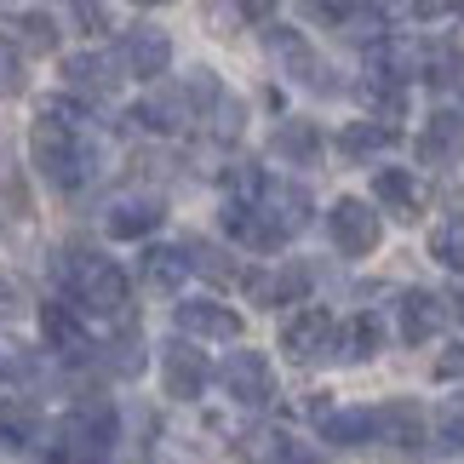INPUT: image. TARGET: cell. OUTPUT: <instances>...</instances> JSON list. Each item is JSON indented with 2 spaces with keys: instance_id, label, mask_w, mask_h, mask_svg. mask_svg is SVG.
Listing matches in <instances>:
<instances>
[{
  "instance_id": "obj_4",
  "label": "cell",
  "mask_w": 464,
  "mask_h": 464,
  "mask_svg": "<svg viewBox=\"0 0 464 464\" xmlns=\"http://www.w3.org/2000/svg\"><path fill=\"white\" fill-rule=\"evenodd\" d=\"M327 229H333V246H338L344 258H367L372 246H379V236H384L379 212H372L367 201H355V195H344V201H333V212H327Z\"/></svg>"
},
{
  "instance_id": "obj_33",
  "label": "cell",
  "mask_w": 464,
  "mask_h": 464,
  "mask_svg": "<svg viewBox=\"0 0 464 464\" xmlns=\"http://www.w3.org/2000/svg\"><path fill=\"white\" fill-rule=\"evenodd\" d=\"M75 24H86V34H103V29H110V6H86V0H81Z\"/></svg>"
},
{
  "instance_id": "obj_27",
  "label": "cell",
  "mask_w": 464,
  "mask_h": 464,
  "mask_svg": "<svg viewBox=\"0 0 464 464\" xmlns=\"http://www.w3.org/2000/svg\"><path fill=\"white\" fill-rule=\"evenodd\" d=\"M34 372V350L24 338H0V384H24Z\"/></svg>"
},
{
  "instance_id": "obj_34",
  "label": "cell",
  "mask_w": 464,
  "mask_h": 464,
  "mask_svg": "<svg viewBox=\"0 0 464 464\" xmlns=\"http://www.w3.org/2000/svg\"><path fill=\"white\" fill-rule=\"evenodd\" d=\"M110 362H115V372H127V379H132V372L144 367V355H138V338H127V344H115V355H110Z\"/></svg>"
},
{
  "instance_id": "obj_32",
  "label": "cell",
  "mask_w": 464,
  "mask_h": 464,
  "mask_svg": "<svg viewBox=\"0 0 464 464\" xmlns=\"http://www.w3.org/2000/svg\"><path fill=\"white\" fill-rule=\"evenodd\" d=\"M24 304H29V298H24V281H17L12 270H0V321H12Z\"/></svg>"
},
{
  "instance_id": "obj_21",
  "label": "cell",
  "mask_w": 464,
  "mask_h": 464,
  "mask_svg": "<svg viewBox=\"0 0 464 464\" xmlns=\"http://www.w3.org/2000/svg\"><path fill=\"white\" fill-rule=\"evenodd\" d=\"M270 150L281 160H293V167H315V160H321V138H315L310 121H281L276 138H270Z\"/></svg>"
},
{
  "instance_id": "obj_17",
  "label": "cell",
  "mask_w": 464,
  "mask_h": 464,
  "mask_svg": "<svg viewBox=\"0 0 464 464\" xmlns=\"http://www.w3.org/2000/svg\"><path fill=\"white\" fill-rule=\"evenodd\" d=\"M246 464H321V453L293 441L287 430H258L246 436Z\"/></svg>"
},
{
  "instance_id": "obj_26",
  "label": "cell",
  "mask_w": 464,
  "mask_h": 464,
  "mask_svg": "<svg viewBox=\"0 0 464 464\" xmlns=\"http://www.w3.org/2000/svg\"><path fill=\"white\" fill-rule=\"evenodd\" d=\"M253 293L258 298H270V304H293V298H304L310 293V270L304 264H287L276 281H253Z\"/></svg>"
},
{
  "instance_id": "obj_16",
  "label": "cell",
  "mask_w": 464,
  "mask_h": 464,
  "mask_svg": "<svg viewBox=\"0 0 464 464\" xmlns=\"http://www.w3.org/2000/svg\"><path fill=\"white\" fill-rule=\"evenodd\" d=\"M372 195L396 212V218H419L424 212V189H419V178L413 172H401V167H384V172H372Z\"/></svg>"
},
{
  "instance_id": "obj_29",
  "label": "cell",
  "mask_w": 464,
  "mask_h": 464,
  "mask_svg": "<svg viewBox=\"0 0 464 464\" xmlns=\"http://www.w3.org/2000/svg\"><path fill=\"white\" fill-rule=\"evenodd\" d=\"M17 34H24L29 52H52V46H58V29H52L46 12H17Z\"/></svg>"
},
{
  "instance_id": "obj_12",
  "label": "cell",
  "mask_w": 464,
  "mask_h": 464,
  "mask_svg": "<svg viewBox=\"0 0 464 464\" xmlns=\"http://www.w3.org/2000/svg\"><path fill=\"white\" fill-rule=\"evenodd\" d=\"M315 424L327 441H344V448H362V441L379 436V407H333L315 396Z\"/></svg>"
},
{
  "instance_id": "obj_28",
  "label": "cell",
  "mask_w": 464,
  "mask_h": 464,
  "mask_svg": "<svg viewBox=\"0 0 464 464\" xmlns=\"http://www.w3.org/2000/svg\"><path fill=\"white\" fill-rule=\"evenodd\" d=\"M138 121H144L150 132H178L184 127V103L178 98H144L138 103Z\"/></svg>"
},
{
  "instance_id": "obj_14",
  "label": "cell",
  "mask_w": 464,
  "mask_h": 464,
  "mask_svg": "<svg viewBox=\"0 0 464 464\" xmlns=\"http://www.w3.org/2000/svg\"><path fill=\"white\" fill-rule=\"evenodd\" d=\"M115 58H103V52H75V58L63 63V81H69V92H81V98H110L121 75H115Z\"/></svg>"
},
{
  "instance_id": "obj_7",
  "label": "cell",
  "mask_w": 464,
  "mask_h": 464,
  "mask_svg": "<svg viewBox=\"0 0 464 464\" xmlns=\"http://www.w3.org/2000/svg\"><path fill=\"white\" fill-rule=\"evenodd\" d=\"M218 379H224V390H229L241 407H270V401H276V367L264 362L258 350H236V355L218 367Z\"/></svg>"
},
{
  "instance_id": "obj_20",
  "label": "cell",
  "mask_w": 464,
  "mask_h": 464,
  "mask_svg": "<svg viewBox=\"0 0 464 464\" xmlns=\"http://www.w3.org/2000/svg\"><path fill=\"white\" fill-rule=\"evenodd\" d=\"M419 155L430 160H441V167H448V160H459L464 155V115H436L430 127H424V138H419Z\"/></svg>"
},
{
  "instance_id": "obj_24",
  "label": "cell",
  "mask_w": 464,
  "mask_h": 464,
  "mask_svg": "<svg viewBox=\"0 0 464 464\" xmlns=\"http://www.w3.org/2000/svg\"><path fill=\"white\" fill-rule=\"evenodd\" d=\"M338 144H344V155H379V150L396 144V127L390 121H350Z\"/></svg>"
},
{
  "instance_id": "obj_2",
  "label": "cell",
  "mask_w": 464,
  "mask_h": 464,
  "mask_svg": "<svg viewBox=\"0 0 464 464\" xmlns=\"http://www.w3.org/2000/svg\"><path fill=\"white\" fill-rule=\"evenodd\" d=\"M63 281H69V298L86 310V315H103V321H121L127 315V276L121 264L98 258V253H63Z\"/></svg>"
},
{
  "instance_id": "obj_19",
  "label": "cell",
  "mask_w": 464,
  "mask_h": 464,
  "mask_svg": "<svg viewBox=\"0 0 464 464\" xmlns=\"http://www.w3.org/2000/svg\"><path fill=\"white\" fill-rule=\"evenodd\" d=\"M41 333H46V344L58 355H86V350H92V344H86V327L75 321L69 304H46L41 310Z\"/></svg>"
},
{
  "instance_id": "obj_9",
  "label": "cell",
  "mask_w": 464,
  "mask_h": 464,
  "mask_svg": "<svg viewBox=\"0 0 464 464\" xmlns=\"http://www.w3.org/2000/svg\"><path fill=\"white\" fill-rule=\"evenodd\" d=\"M441 321H448V298H436L430 287H407L396 298V333L407 344H430L441 333Z\"/></svg>"
},
{
  "instance_id": "obj_22",
  "label": "cell",
  "mask_w": 464,
  "mask_h": 464,
  "mask_svg": "<svg viewBox=\"0 0 464 464\" xmlns=\"http://www.w3.org/2000/svg\"><path fill=\"white\" fill-rule=\"evenodd\" d=\"M184 276H189V253L184 246H150L144 253V281L150 287H184Z\"/></svg>"
},
{
  "instance_id": "obj_1",
  "label": "cell",
  "mask_w": 464,
  "mask_h": 464,
  "mask_svg": "<svg viewBox=\"0 0 464 464\" xmlns=\"http://www.w3.org/2000/svg\"><path fill=\"white\" fill-rule=\"evenodd\" d=\"M29 155H34V167H41L46 184L63 189V195L92 184V172H98V150H92V138L81 127V110L69 98L41 103V121H34V132H29Z\"/></svg>"
},
{
  "instance_id": "obj_23",
  "label": "cell",
  "mask_w": 464,
  "mask_h": 464,
  "mask_svg": "<svg viewBox=\"0 0 464 464\" xmlns=\"http://www.w3.org/2000/svg\"><path fill=\"white\" fill-rule=\"evenodd\" d=\"M34 436H41L34 401H0V448H29Z\"/></svg>"
},
{
  "instance_id": "obj_30",
  "label": "cell",
  "mask_w": 464,
  "mask_h": 464,
  "mask_svg": "<svg viewBox=\"0 0 464 464\" xmlns=\"http://www.w3.org/2000/svg\"><path fill=\"white\" fill-rule=\"evenodd\" d=\"M29 86V75H24V52H17L6 34H0V98H17Z\"/></svg>"
},
{
  "instance_id": "obj_8",
  "label": "cell",
  "mask_w": 464,
  "mask_h": 464,
  "mask_svg": "<svg viewBox=\"0 0 464 464\" xmlns=\"http://www.w3.org/2000/svg\"><path fill=\"white\" fill-rule=\"evenodd\" d=\"M207 379H212V367L189 338H172V344L160 350V390H167L172 401H195L207 390Z\"/></svg>"
},
{
  "instance_id": "obj_18",
  "label": "cell",
  "mask_w": 464,
  "mask_h": 464,
  "mask_svg": "<svg viewBox=\"0 0 464 464\" xmlns=\"http://www.w3.org/2000/svg\"><path fill=\"white\" fill-rule=\"evenodd\" d=\"M384 350V315H355L344 333H338V344H333V355L338 362H372V355Z\"/></svg>"
},
{
  "instance_id": "obj_15",
  "label": "cell",
  "mask_w": 464,
  "mask_h": 464,
  "mask_svg": "<svg viewBox=\"0 0 464 464\" xmlns=\"http://www.w3.org/2000/svg\"><path fill=\"white\" fill-rule=\"evenodd\" d=\"M167 63H172V41H167V29H132L127 34V69L138 81H160L167 75Z\"/></svg>"
},
{
  "instance_id": "obj_13",
  "label": "cell",
  "mask_w": 464,
  "mask_h": 464,
  "mask_svg": "<svg viewBox=\"0 0 464 464\" xmlns=\"http://www.w3.org/2000/svg\"><path fill=\"white\" fill-rule=\"evenodd\" d=\"M160 218H167V207H160L155 195H121V201L103 212V229H110L115 241H138V236H150Z\"/></svg>"
},
{
  "instance_id": "obj_31",
  "label": "cell",
  "mask_w": 464,
  "mask_h": 464,
  "mask_svg": "<svg viewBox=\"0 0 464 464\" xmlns=\"http://www.w3.org/2000/svg\"><path fill=\"white\" fill-rule=\"evenodd\" d=\"M436 436H441V448H464V396H448V401H441Z\"/></svg>"
},
{
  "instance_id": "obj_25",
  "label": "cell",
  "mask_w": 464,
  "mask_h": 464,
  "mask_svg": "<svg viewBox=\"0 0 464 464\" xmlns=\"http://www.w3.org/2000/svg\"><path fill=\"white\" fill-rule=\"evenodd\" d=\"M430 253H436V264H448V270H459V276H464V212H448V218L436 224Z\"/></svg>"
},
{
  "instance_id": "obj_3",
  "label": "cell",
  "mask_w": 464,
  "mask_h": 464,
  "mask_svg": "<svg viewBox=\"0 0 464 464\" xmlns=\"http://www.w3.org/2000/svg\"><path fill=\"white\" fill-rule=\"evenodd\" d=\"M258 212V224L270 229V241L281 246L287 236H298V229H304V218H310V195L298 189V184H270V178H264V189H258V201H246Z\"/></svg>"
},
{
  "instance_id": "obj_10",
  "label": "cell",
  "mask_w": 464,
  "mask_h": 464,
  "mask_svg": "<svg viewBox=\"0 0 464 464\" xmlns=\"http://www.w3.org/2000/svg\"><path fill=\"white\" fill-rule=\"evenodd\" d=\"M372 441H384L390 453H401V459H424L430 453V424H424L419 407H379V436Z\"/></svg>"
},
{
  "instance_id": "obj_11",
  "label": "cell",
  "mask_w": 464,
  "mask_h": 464,
  "mask_svg": "<svg viewBox=\"0 0 464 464\" xmlns=\"http://www.w3.org/2000/svg\"><path fill=\"white\" fill-rule=\"evenodd\" d=\"M178 333L229 344V338H241V315L229 304H218V298H184V304H178Z\"/></svg>"
},
{
  "instance_id": "obj_6",
  "label": "cell",
  "mask_w": 464,
  "mask_h": 464,
  "mask_svg": "<svg viewBox=\"0 0 464 464\" xmlns=\"http://www.w3.org/2000/svg\"><path fill=\"white\" fill-rule=\"evenodd\" d=\"M264 41H270L276 63L287 69V75H293L298 86H310V92H321V98H327V92H338V86L327 81V63H321L315 52H310V41H304L298 29H281V24H276V29H264Z\"/></svg>"
},
{
  "instance_id": "obj_5",
  "label": "cell",
  "mask_w": 464,
  "mask_h": 464,
  "mask_svg": "<svg viewBox=\"0 0 464 464\" xmlns=\"http://www.w3.org/2000/svg\"><path fill=\"white\" fill-rule=\"evenodd\" d=\"M333 344H338V327H333V315L321 310V304H304L298 315L281 321V350H287L298 367H304V362H321V355H333Z\"/></svg>"
}]
</instances>
